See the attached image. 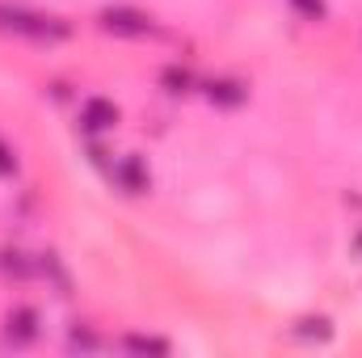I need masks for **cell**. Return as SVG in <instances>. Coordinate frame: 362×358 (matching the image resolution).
<instances>
[{
    "instance_id": "1",
    "label": "cell",
    "mask_w": 362,
    "mask_h": 358,
    "mask_svg": "<svg viewBox=\"0 0 362 358\" xmlns=\"http://www.w3.org/2000/svg\"><path fill=\"white\" fill-rule=\"evenodd\" d=\"M0 34H8V38H30V42H42V47H55V42L72 38V21L59 17V13H42V8H30V4L0 0Z\"/></svg>"
},
{
    "instance_id": "2",
    "label": "cell",
    "mask_w": 362,
    "mask_h": 358,
    "mask_svg": "<svg viewBox=\"0 0 362 358\" xmlns=\"http://www.w3.org/2000/svg\"><path fill=\"white\" fill-rule=\"evenodd\" d=\"M97 30L110 34V38H127V42L160 38V21L148 8H135V4H101L97 8Z\"/></svg>"
},
{
    "instance_id": "3",
    "label": "cell",
    "mask_w": 362,
    "mask_h": 358,
    "mask_svg": "<svg viewBox=\"0 0 362 358\" xmlns=\"http://www.w3.org/2000/svg\"><path fill=\"white\" fill-rule=\"evenodd\" d=\"M38 333H42V316H38L34 304H13V308L4 312V321H0V337H4V346H13V350L34 346Z\"/></svg>"
},
{
    "instance_id": "4",
    "label": "cell",
    "mask_w": 362,
    "mask_h": 358,
    "mask_svg": "<svg viewBox=\"0 0 362 358\" xmlns=\"http://www.w3.org/2000/svg\"><path fill=\"white\" fill-rule=\"evenodd\" d=\"M110 185L122 190V194H131V198L148 194V190H152V169H148V161H144L139 152H122V156L110 165Z\"/></svg>"
},
{
    "instance_id": "5",
    "label": "cell",
    "mask_w": 362,
    "mask_h": 358,
    "mask_svg": "<svg viewBox=\"0 0 362 358\" xmlns=\"http://www.w3.org/2000/svg\"><path fill=\"white\" fill-rule=\"evenodd\" d=\"M118 122H122V110H118L114 97L93 93V97L81 101V131H85V135H110Z\"/></svg>"
},
{
    "instance_id": "6",
    "label": "cell",
    "mask_w": 362,
    "mask_h": 358,
    "mask_svg": "<svg viewBox=\"0 0 362 358\" xmlns=\"http://www.w3.org/2000/svg\"><path fill=\"white\" fill-rule=\"evenodd\" d=\"M198 93L215 105V110H240L245 101H249V81L245 76H211V81H202Z\"/></svg>"
},
{
    "instance_id": "7",
    "label": "cell",
    "mask_w": 362,
    "mask_h": 358,
    "mask_svg": "<svg viewBox=\"0 0 362 358\" xmlns=\"http://www.w3.org/2000/svg\"><path fill=\"white\" fill-rule=\"evenodd\" d=\"M198 76H194V68H185V64H165L160 68V89L169 93V97H189V93H198Z\"/></svg>"
},
{
    "instance_id": "8",
    "label": "cell",
    "mask_w": 362,
    "mask_h": 358,
    "mask_svg": "<svg viewBox=\"0 0 362 358\" xmlns=\"http://www.w3.org/2000/svg\"><path fill=\"white\" fill-rule=\"evenodd\" d=\"M118 350L139 354V358H169L173 354V346H169L165 337H152V333H127V337L118 342Z\"/></svg>"
},
{
    "instance_id": "9",
    "label": "cell",
    "mask_w": 362,
    "mask_h": 358,
    "mask_svg": "<svg viewBox=\"0 0 362 358\" xmlns=\"http://www.w3.org/2000/svg\"><path fill=\"white\" fill-rule=\"evenodd\" d=\"M0 274L25 282V278L38 274V258H30V253H21V249H4V253H0Z\"/></svg>"
},
{
    "instance_id": "10",
    "label": "cell",
    "mask_w": 362,
    "mask_h": 358,
    "mask_svg": "<svg viewBox=\"0 0 362 358\" xmlns=\"http://www.w3.org/2000/svg\"><path fill=\"white\" fill-rule=\"evenodd\" d=\"M291 333L303 337V342H329V337H333V321H329V316H299V321L291 325Z\"/></svg>"
},
{
    "instance_id": "11",
    "label": "cell",
    "mask_w": 362,
    "mask_h": 358,
    "mask_svg": "<svg viewBox=\"0 0 362 358\" xmlns=\"http://www.w3.org/2000/svg\"><path fill=\"white\" fill-rule=\"evenodd\" d=\"M68 350H85V354H93V350H101V337L93 333L89 325L76 321V325L68 329Z\"/></svg>"
},
{
    "instance_id": "12",
    "label": "cell",
    "mask_w": 362,
    "mask_h": 358,
    "mask_svg": "<svg viewBox=\"0 0 362 358\" xmlns=\"http://www.w3.org/2000/svg\"><path fill=\"white\" fill-rule=\"evenodd\" d=\"M286 4H291L295 17H303V21H312V25H320V21L329 17V0H286Z\"/></svg>"
},
{
    "instance_id": "13",
    "label": "cell",
    "mask_w": 362,
    "mask_h": 358,
    "mask_svg": "<svg viewBox=\"0 0 362 358\" xmlns=\"http://www.w3.org/2000/svg\"><path fill=\"white\" fill-rule=\"evenodd\" d=\"M17 169H21V161H17V148L0 135V181H13L17 178Z\"/></svg>"
}]
</instances>
